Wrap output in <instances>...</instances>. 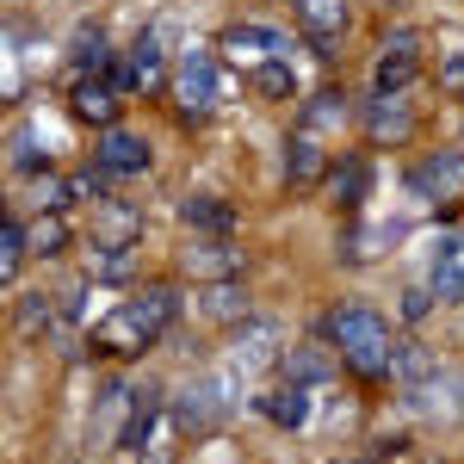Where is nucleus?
<instances>
[{
    "label": "nucleus",
    "mask_w": 464,
    "mask_h": 464,
    "mask_svg": "<svg viewBox=\"0 0 464 464\" xmlns=\"http://www.w3.org/2000/svg\"><path fill=\"white\" fill-rule=\"evenodd\" d=\"M440 87H446V93H464V50H452V56L440 63Z\"/></svg>",
    "instance_id": "nucleus-34"
},
{
    "label": "nucleus",
    "mask_w": 464,
    "mask_h": 464,
    "mask_svg": "<svg viewBox=\"0 0 464 464\" xmlns=\"http://www.w3.org/2000/svg\"><path fill=\"white\" fill-rule=\"evenodd\" d=\"M236 409V372H211V378H192L174 402V421L186 433H217Z\"/></svg>",
    "instance_id": "nucleus-3"
},
{
    "label": "nucleus",
    "mask_w": 464,
    "mask_h": 464,
    "mask_svg": "<svg viewBox=\"0 0 464 464\" xmlns=\"http://www.w3.org/2000/svg\"><path fill=\"white\" fill-rule=\"evenodd\" d=\"M260 415L273 421V428H304V415H310V396H304V384H273V391L260 396Z\"/></svg>",
    "instance_id": "nucleus-17"
},
{
    "label": "nucleus",
    "mask_w": 464,
    "mask_h": 464,
    "mask_svg": "<svg viewBox=\"0 0 464 464\" xmlns=\"http://www.w3.org/2000/svg\"><path fill=\"white\" fill-rule=\"evenodd\" d=\"M279 341H285V334H279V322H266V316L236 322V334H229V365H236V378H254V372L279 365V359H285Z\"/></svg>",
    "instance_id": "nucleus-4"
},
{
    "label": "nucleus",
    "mask_w": 464,
    "mask_h": 464,
    "mask_svg": "<svg viewBox=\"0 0 464 464\" xmlns=\"http://www.w3.org/2000/svg\"><path fill=\"white\" fill-rule=\"evenodd\" d=\"M25 254H32V229H25V223H19V217H6V229H0V273H6V279H13V273H19V260H25Z\"/></svg>",
    "instance_id": "nucleus-26"
},
{
    "label": "nucleus",
    "mask_w": 464,
    "mask_h": 464,
    "mask_svg": "<svg viewBox=\"0 0 464 464\" xmlns=\"http://www.w3.org/2000/svg\"><path fill=\"white\" fill-rule=\"evenodd\" d=\"M328 334H334V353L353 365L359 378H391V359H396V341H391V322L365 304H347L328 316Z\"/></svg>",
    "instance_id": "nucleus-2"
},
{
    "label": "nucleus",
    "mask_w": 464,
    "mask_h": 464,
    "mask_svg": "<svg viewBox=\"0 0 464 464\" xmlns=\"http://www.w3.org/2000/svg\"><path fill=\"white\" fill-rule=\"evenodd\" d=\"M179 223L198 236H236V205L217 192H192V198H179Z\"/></svg>",
    "instance_id": "nucleus-13"
},
{
    "label": "nucleus",
    "mask_w": 464,
    "mask_h": 464,
    "mask_svg": "<svg viewBox=\"0 0 464 464\" xmlns=\"http://www.w3.org/2000/svg\"><path fill=\"white\" fill-rule=\"evenodd\" d=\"M137 464H174V433H168V421H155L149 446L137 452Z\"/></svg>",
    "instance_id": "nucleus-30"
},
{
    "label": "nucleus",
    "mask_w": 464,
    "mask_h": 464,
    "mask_svg": "<svg viewBox=\"0 0 464 464\" xmlns=\"http://www.w3.org/2000/svg\"><path fill=\"white\" fill-rule=\"evenodd\" d=\"M328 174H334V149L322 143V130L297 124L291 143H285V179L297 186V192H310V186H322Z\"/></svg>",
    "instance_id": "nucleus-7"
},
{
    "label": "nucleus",
    "mask_w": 464,
    "mask_h": 464,
    "mask_svg": "<svg viewBox=\"0 0 464 464\" xmlns=\"http://www.w3.org/2000/svg\"><path fill=\"white\" fill-rule=\"evenodd\" d=\"M93 161H100L106 174H143V168H149V143L111 124L106 137H100V149H93Z\"/></svg>",
    "instance_id": "nucleus-15"
},
{
    "label": "nucleus",
    "mask_w": 464,
    "mask_h": 464,
    "mask_svg": "<svg viewBox=\"0 0 464 464\" xmlns=\"http://www.w3.org/2000/svg\"><path fill=\"white\" fill-rule=\"evenodd\" d=\"M328 192H334V205H341V211H353L359 198H365V161H359V155L334 161V174H328Z\"/></svg>",
    "instance_id": "nucleus-22"
},
{
    "label": "nucleus",
    "mask_w": 464,
    "mask_h": 464,
    "mask_svg": "<svg viewBox=\"0 0 464 464\" xmlns=\"http://www.w3.org/2000/svg\"><path fill=\"white\" fill-rule=\"evenodd\" d=\"M198 310L211 322H229V328H236V322H248V291L236 285V279H211L205 297H198Z\"/></svg>",
    "instance_id": "nucleus-18"
},
{
    "label": "nucleus",
    "mask_w": 464,
    "mask_h": 464,
    "mask_svg": "<svg viewBox=\"0 0 464 464\" xmlns=\"http://www.w3.org/2000/svg\"><path fill=\"white\" fill-rule=\"evenodd\" d=\"M223 50H229V56H273V50H285V37L260 32V25H229V32H223Z\"/></svg>",
    "instance_id": "nucleus-21"
},
{
    "label": "nucleus",
    "mask_w": 464,
    "mask_h": 464,
    "mask_svg": "<svg viewBox=\"0 0 464 464\" xmlns=\"http://www.w3.org/2000/svg\"><path fill=\"white\" fill-rule=\"evenodd\" d=\"M25 229H32V254H63L69 248V223H63V211H37Z\"/></svg>",
    "instance_id": "nucleus-24"
},
{
    "label": "nucleus",
    "mask_w": 464,
    "mask_h": 464,
    "mask_svg": "<svg viewBox=\"0 0 464 464\" xmlns=\"http://www.w3.org/2000/svg\"><path fill=\"white\" fill-rule=\"evenodd\" d=\"M137 273V242H100V254L87 260V279H130Z\"/></svg>",
    "instance_id": "nucleus-19"
},
{
    "label": "nucleus",
    "mask_w": 464,
    "mask_h": 464,
    "mask_svg": "<svg viewBox=\"0 0 464 464\" xmlns=\"http://www.w3.org/2000/svg\"><path fill=\"white\" fill-rule=\"evenodd\" d=\"M174 316H179V291L149 285V291H137V297H124L111 316H100L93 347H100V353H143V347H155V341L174 328Z\"/></svg>",
    "instance_id": "nucleus-1"
},
{
    "label": "nucleus",
    "mask_w": 464,
    "mask_h": 464,
    "mask_svg": "<svg viewBox=\"0 0 464 464\" xmlns=\"http://www.w3.org/2000/svg\"><path fill=\"white\" fill-rule=\"evenodd\" d=\"M223 93H229V81L217 74V63L205 56V50H192V56L174 69V106L186 111V118H205Z\"/></svg>",
    "instance_id": "nucleus-5"
},
{
    "label": "nucleus",
    "mask_w": 464,
    "mask_h": 464,
    "mask_svg": "<svg viewBox=\"0 0 464 464\" xmlns=\"http://www.w3.org/2000/svg\"><path fill=\"white\" fill-rule=\"evenodd\" d=\"M297 25L310 32L316 56H334V37L347 32V0H297Z\"/></svg>",
    "instance_id": "nucleus-11"
},
{
    "label": "nucleus",
    "mask_w": 464,
    "mask_h": 464,
    "mask_svg": "<svg viewBox=\"0 0 464 464\" xmlns=\"http://www.w3.org/2000/svg\"><path fill=\"white\" fill-rule=\"evenodd\" d=\"M365 130L378 137V143H409V130H415V118L402 106V93H372V106H365Z\"/></svg>",
    "instance_id": "nucleus-14"
},
{
    "label": "nucleus",
    "mask_w": 464,
    "mask_h": 464,
    "mask_svg": "<svg viewBox=\"0 0 464 464\" xmlns=\"http://www.w3.org/2000/svg\"><path fill=\"white\" fill-rule=\"evenodd\" d=\"M433 297H452V304L464 297V229H452L433 254Z\"/></svg>",
    "instance_id": "nucleus-16"
},
{
    "label": "nucleus",
    "mask_w": 464,
    "mask_h": 464,
    "mask_svg": "<svg viewBox=\"0 0 464 464\" xmlns=\"http://www.w3.org/2000/svg\"><path fill=\"white\" fill-rule=\"evenodd\" d=\"M44 322H50V297H44V291H32V297L19 304V334H37Z\"/></svg>",
    "instance_id": "nucleus-32"
},
{
    "label": "nucleus",
    "mask_w": 464,
    "mask_h": 464,
    "mask_svg": "<svg viewBox=\"0 0 464 464\" xmlns=\"http://www.w3.org/2000/svg\"><path fill=\"white\" fill-rule=\"evenodd\" d=\"M391 378H402V384L415 391V384H428V378H440V372H433V353H428V347H421V341H396Z\"/></svg>",
    "instance_id": "nucleus-20"
},
{
    "label": "nucleus",
    "mask_w": 464,
    "mask_h": 464,
    "mask_svg": "<svg viewBox=\"0 0 464 464\" xmlns=\"http://www.w3.org/2000/svg\"><path fill=\"white\" fill-rule=\"evenodd\" d=\"M137 211H124V205H111L106 198V223H100V242H137Z\"/></svg>",
    "instance_id": "nucleus-29"
},
{
    "label": "nucleus",
    "mask_w": 464,
    "mask_h": 464,
    "mask_svg": "<svg viewBox=\"0 0 464 464\" xmlns=\"http://www.w3.org/2000/svg\"><path fill=\"white\" fill-rule=\"evenodd\" d=\"M402 316H409V322H415V316H428V291H421V285L402 297Z\"/></svg>",
    "instance_id": "nucleus-35"
},
{
    "label": "nucleus",
    "mask_w": 464,
    "mask_h": 464,
    "mask_svg": "<svg viewBox=\"0 0 464 464\" xmlns=\"http://www.w3.org/2000/svg\"><path fill=\"white\" fill-rule=\"evenodd\" d=\"M74 198H93V205H106V168H93V174H69Z\"/></svg>",
    "instance_id": "nucleus-33"
},
{
    "label": "nucleus",
    "mask_w": 464,
    "mask_h": 464,
    "mask_svg": "<svg viewBox=\"0 0 464 464\" xmlns=\"http://www.w3.org/2000/svg\"><path fill=\"white\" fill-rule=\"evenodd\" d=\"M186 273H192V279H236V273H242L236 236H198V242L186 248Z\"/></svg>",
    "instance_id": "nucleus-10"
},
{
    "label": "nucleus",
    "mask_w": 464,
    "mask_h": 464,
    "mask_svg": "<svg viewBox=\"0 0 464 464\" xmlns=\"http://www.w3.org/2000/svg\"><path fill=\"white\" fill-rule=\"evenodd\" d=\"M347 118V100H341V87H322L316 100L304 106V118L297 124H310V130H328V124H341Z\"/></svg>",
    "instance_id": "nucleus-27"
},
{
    "label": "nucleus",
    "mask_w": 464,
    "mask_h": 464,
    "mask_svg": "<svg viewBox=\"0 0 464 464\" xmlns=\"http://www.w3.org/2000/svg\"><path fill=\"white\" fill-rule=\"evenodd\" d=\"M409 192H415V198H433V205L464 198V149H440L433 161H421V168L409 174Z\"/></svg>",
    "instance_id": "nucleus-8"
},
{
    "label": "nucleus",
    "mask_w": 464,
    "mask_h": 464,
    "mask_svg": "<svg viewBox=\"0 0 464 464\" xmlns=\"http://www.w3.org/2000/svg\"><path fill=\"white\" fill-rule=\"evenodd\" d=\"M328 372H334V365H328V353H322V347H291V353H285V378H291V384H304V391H310V384H322Z\"/></svg>",
    "instance_id": "nucleus-23"
},
{
    "label": "nucleus",
    "mask_w": 464,
    "mask_h": 464,
    "mask_svg": "<svg viewBox=\"0 0 464 464\" xmlns=\"http://www.w3.org/2000/svg\"><path fill=\"white\" fill-rule=\"evenodd\" d=\"M69 198H74V186H69V179H56V174H44V179H37V211H63Z\"/></svg>",
    "instance_id": "nucleus-31"
},
{
    "label": "nucleus",
    "mask_w": 464,
    "mask_h": 464,
    "mask_svg": "<svg viewBox=\"0 0 464 464\" xmlns=\"http://www.w3.org/2000/svg\"><path fill=\"white\" fill-rule=\"evenodd\" d=\"M111 56H106V32L100 25H87V32H74V74H100Z\"/></svg>",
    "instance_id": "nucleus-25"
},
{
    "label": "nucleus",
    "mask_w": 464,
    "mask_h": 464,
    "mask_svg": "<svg viewBox=\"0 0 464 464\" xmlns=\"http://www.w3.org/2000/svg\"><path fill=\"white\" fill-rule=\"evenodd\" d=\"M69 106H74V118H81V124L111 130V124H118V106H124V93H118L111 81H100V74H74Z\"/></svg>",
    "instance_id": "nucleus-9"
},
{
    "label": "nucleus",
    "mask_w": 464,
    "mask_h": 464,
    "mask_svg": "<svg viewBox=\"0 0 464 464\" xmlns=\"http://www.w3.org/2000/svg\"><path fill=\"white\" fill-rule=\"evenodd\" d=\"M111 87H118V93H155V87H161V44L143 37V44L111 69Z\"/></svg>",
    "instance_id": "nucleus-12"
},
{
    "label": "nucleus",
    "mask_w": 464,
    "mask_h": 464,
    "mask_svg": "<svg viewBox=\"0 0 464 464\" xmlns=\"http://www.w3.org/2000/svg\"><path fill=\"white\" fill-rule=\"evenodd\" d=\"M254 93H266V100H291V93H297V74H291L285 63H260V69H254Z\"/></svg>",
    "instance_id": "nucleus-28"
},
{
    "label": "nucleus",
    "mask_w": 464,
    "mask_h": 464,
    "mask_svg": "<svg viewBox=\"0 0 464 464\" xmlns=\"http://www.w3.org/2000/svg\"><path fill=\"white\" fill-rule=\"evenodd\" d=\"M421 74V32H391L378 44V63H372V93H402L409 81Z\"/></svg>",
    "instance_id": "nucleus-6"
}]
</instances>
